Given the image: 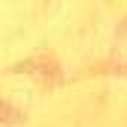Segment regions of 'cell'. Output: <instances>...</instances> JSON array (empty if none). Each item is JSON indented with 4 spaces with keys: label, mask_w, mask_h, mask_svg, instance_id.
Instances as JSON below:
<instances>
[{
    "label": "cell",
    "mask_w": 127,
    "mask_h": 127,
    "mask_svg": "<svg viewBox=\"0 0 127 127\" xmlns=\"http://www.w3.org/2000/svg\"><path fill=\"white\" fill-rule=\"evenodd\" d=\"M0 115H12V109H6V106L0 103Z\"/></svg>",
    "instance_id": "cell-1"
}]
</instances>
